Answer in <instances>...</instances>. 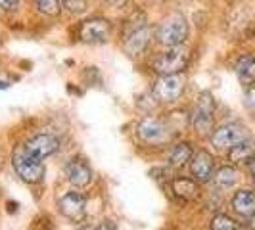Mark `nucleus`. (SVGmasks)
Listing matches in <instances>:
<instances>
[{"mask_svg":"<svg viewBox=\"0 0 255 230\" xmlns=\"http://www.w3.org/2000/svg\"><path fill=\"white\" fill-rule=\"evenodd\" d=\"M121 38H123V50L128 56H142L148 50L150 40H152V29L148 25L146 13L136 10L128 15L121 29Z\"/></svg>","mask_w":255,"mask_h":230,"instance_id":"nucleus-1","label":"nucleus"},{"mask_svg":"<svg viewBox=\"0 0 255 230\" xmlns=\"http://www.w3.org/2000/svg\"><path fill=\"white\" fill-rule=\"evenodd\" d=\"M188 37V21L186 17L179 12H173L165 15L157 27H155V38L159 44L167 48L171 46H180Z\"/></svg>","mask_w":255,"mask_h":230,"instance_id":"nucleus-2","label":"nucleus"},{"mask_svg":"<svg viewBox=\"0 0 255 230\" xmlns=\"http://www.w3.org/2000/svg\"><path fill=\"white\" fill-rule=\"evenodd\" d=\"M188 62H190V52L180 44V46H171L167 50L159 52L153 58L152 67L157 75H177L188 67Z\"/></svg>","mask_w":255,"mask_h":230,"instance_id":"nucleus-3","label":"nucleus"},{"mask_svg":"<svg viewBox=\"0 0 255 230\" xmlns=\"http://www.w3.org/2000/svg\"><path fill=\"white\" fill-rule=\"evenodd\" d=\"M12 163L15 173L29 184H37L44 179V163L42 159L27 152L23 146H17L12 155Z\"/></svg>","mask_w":255,"mask_h":230,"instance_id":"nucleus-4","label":"nucleus"},{"mask_svg":"<svg viewBox=\"0 0 255 230\" xmlns=\"http://www.w3.org/2000/svg\"><path fill=\"white\" fill-rule=\"evenodd\" d=\"M213 114H215V98L211 92H202L196 100V108L192 112L190 123L194 130L200 134V136H205L211 127H213Z\"/></svg>","mask_w":255,"mask_h":230,"instance_id":"nucleus-5","label":"nucleus"},{"mask_svg":"<svg viewBox=\"0 0 255 230\" xmlns=\"http://www.w3.org/2000/svg\"><path fill=\"white\" fill-rule=\"evenodd\" d=\"M184 77L177 73V75H159V79L153 83L152 94L157 102L163 104H173L177 102L182 92H184Z\"/></svg>","mask_w":255,"mask_h":230,"instance_id":"nucleus-6","label":"nucleus"},{"mask_svg":"<svg viewBox=\"0 0 255 230\" xmlns=\"http://www.w3.org/2000/svg\"><path fill=\"white\" fill-rule=\"evenodd\" d=\"M77 35L87 44H104L112 37V23L106 17H90L79 25Z\"/></svg>","mask_w":255,"mask_h":230,"instance_id":"nucleus-7","label":"nucleus"},{"mask_svg":"<svg viewBox=\"0 0 255 230\" xmlns=\"http://www.w3.org/2000/svg\"><path fill=\"white\" fill-rule=\"evenodd\" d=\"M136 134L146 144H163L165 140H169V125L155 117H146L138 123Z\"/></svg>","mask_w":255,"mask_h":230,"instance_id":"nucleus-8","label":"nucleus"},{"mask_svg":"<svg viewBox=\"0 0 255 230\" xmlns=\"http://www.w3.org/2000/svg\"><path fill=\"white\" fill-rule=\"evenodd\" d=\"M246 140V128L230 123V125H223L219 127L213 134H211V144L217 150H230L232 146H236L238 142Z\"/></svg>","mask_w":255,"mask_h":230,"instance_id":"nucleus-9","label":"nucleus"},{"mask_svg":"<svg viewBox=\"0 0 255 230\" xmlns=\"http://www.w3.org/2000/svg\"><path fill=\"white\" fill-rule=\"evenodd\" d=\"M58 207H60V213L69 219V221H81L85 217L87 200L79 192H67L58 200Z\"/></svg>","mask_w":255,"mask_h":230,"instance_id":"nucleus-10","label":"nucleus"},{"mask_svg":"<svg viewBox=\"0 0 255 230\" xmlns=\"http://www.w3.org/2000/svg\"><path fill=\"white\" fill-rule=\"evenodd\" d=\"M27 152H31L33 155H37L40 159L48 157L60 148V140L54 134H37L33 138H29L27 142L21 144Z\"/></svg>","mask_w":255,"mask_h":230,"instance_id":"nucleus-11","label":"nucleus"},{"mask_svg":"<svg viewBox=\"0 0 255 230\" xmlns=\"http://www.w3.org/2000/svg\"><path fill=\"white\" fill-rule=\"evenodd\" d=\"M190 161V173L198 182H207L213 177V157L205 150H200Z\"/></svg>","mask_w":255,"mask_h":230,"instance_id":"nucleus-12","label":"nucleus"},{"mask_svg":"<svg viewBox=\"0 0 255 230\" xmlns=\"http://www.w3.org/2000/svg\"><path fill=\"white\" fill-rule=\"evenodd\" d=\"M65 175H67V180L73 186L83 188L92 180V169H90L85 159H73L69 165L65 167Z\"/></svg>","mask_w":255,"mask_h":230,"instance_id":"nucleus-13","label":"nucleus"},{"mask_svg":"<svg viewBox=\"0 0 255 230\" xmlns=\"http://www.w3.org/2000/svg\"><path fill=\"white\" fill-rule=\"evenodd\" d=\"M236 75L240 79V83L246 87H252L255 83V56L254 54H244L236 62Z\"/></svg>","mask_w":255,"mask_h":230,"instance_id":"nucleus-14","label":"nucleus"},{"mask_svg":"<svg viewBox=\"0 0 255 230\" xmlns=\"http://www.w3.org/2000/svg\"><path fill=\"white\" fill-rule=\"evenodd\" d=\"M232 207L238 215L242 217H252L255 213V192L252 190H240L234 194L232 198Z\"/></svg>","mask_w":255,"mask_h":230,"instance_id":"nucleus-15","label":"nucleus"},{"mask_svg":"<svg viewBox=\"0 0 255 230\" xmlns=\"http://www.w3.org/2000/svg\"><path fill=\"white\" fill-rule=\"evenodd\" d=\"M171 192L180 200L190 202L198 198V184L190 179H175L171 182Z\"/></svg>","mask_w":255,"mask_h":230,"instance_id":"nucleus-16","label":"nucleus"},{"mask_svg":"<svg viewBox=\"0 0 255 230\" xmlns=\"http://www.w3.org/2000/svg\"><path fill=\"white\" fill-rule=\"evenodd\" d=\"M229 157H230V161H234V163L250 161L252 157H255V146L248 140L238 142L236 146H232L229 150Z\"/></svg>","mask_w":255,"mask_h":230,"instance_id":"nucleus-17","label":"nucleus"},{"mask_svg":"<svg viewBox=\"0 0 255 230\" xmlns=\"http://www.w3.org/2000/svg\"><path fill=\"white\" fill-rule=\"evenodd\" d=\"M192 159V148L188 142H180L177 146H173V150L169 153V163L173 167L186 165Z\"/></svg>","mask_w":255,"mask_h":230,"instance_id":"nucleus-18","label":"nucleus"},{"mask_svg":"<svg viewBox=\"0 0 255 230\" xmlns=\"http://www.w3.org/2000/svg\"><path fill=\"white\" fill-rule=\"evenodd\" d=\"M238 180V173H236V169L234 167H221L217 171V175H215V184H217L219 188H230L234 182Z\"/></svg>","mask_w":255,"mask_h":230,"instance_id":"nucleus-19","label":"nucleus"},{"mask_svg":"<svg viewBox=\"0 0 255 230\" xmlns=\"http://www.w3.org/2000/svg\"><path fill=\"white\" fill-rule=\"evenodd\" d=\"M37 10L44 15H50V17H56L62 12V2L60 0H33Z\"/></svg>","mask_w":255,"mask_h":230,"instance_id":"nucleus-20","label":"nucleus"},{"mask_svg":"<svg viewBox=\"0 0 255 230\" xmlns=\"http://www.w3.org/2000/svg\"><path fill=\"white\" fill-rule=\"evenodd\" d=\"M62 8L71 15H83L89 10V0H62Z\"/></svg>","mask_w":255,"mask_h":230,"instance_id":"nucleus-21","label":"nucleus"},{"mask_svg":"<svg viewBox=\"0 0 255 230\" xmlns=\"http://www.w3.org/2000/svg\"><path fill=\"white\" fill-rule=\"evenodd\" d=\"M211 230H242L240 225L234 219L227 217V215H217L211 221Z\"/></svg>","mask_w":255,"mask_h":230,"instance_id":"nucleus-22","label":"nucleus"},{"mask_svg":"<svg viewBox=\"0 0 255 230\" xmlns=\"http://www.w3.org/2000/svg\"><path fill=\"white\" fill-rule=\"evenodd\" d=\"M31 230H52V223L48 217H44V215H40L33 221V225H31Z\"/></svg>","mask_w":255,"mask_h":230,"instance_id":"nucleus-23","label":"nucleus"},{"mask_svg":"<svg viewBox=\"0 0 255 230\" xmlns=\"http://www.w3.org/2000/svg\"><path fill=\"white\" fill-rule=\"evenodd\" d=\"M21 6V0H0V10L4 12H17Z\"/></svg>","mask_w":255,"mask_h":230,"instance_id":"nucleus-24","label":"nucleus"},{"mask_svg":"<svg viewBox=\"0 0 255 230\" xmlns=\"http://www.w3.org/2000/svg\"><path fill=\"white\" fill-rule=\"evenodd\" d=\"M246 104H248L250 112L255 115V87H250V90L246 92Z\"/></svg>","mask_w":255,"mask_h":230,"instance_id":"nucleus-25","label":"nucleus"},{"mask_svg":"<svg viewBox=\"0 0 255 230\" xmlns=\"http://www.w3.org/2000/svg\"><path fill=\"white\" fill-rule=\"evenodd\" d=\"M96 230H117V227H115L114 223H110V221H104L102 225H100Z\"/></svg>","mask_w":255,"mask_h":230,"instance_id":"nucleus-26","label":"nucleus"},{"mask_svg":"<svg viewBox=\"0 0 255 230\" xmlns=\"http://www.w3.org/2000/svg\"><path fill=\"white\" fill-rule=\"evenodd\" d=\"M248 167H250V173H252V177L255 179V157H252V159L248 161Z\"/></svg>","mask_w":255,"mask_h":230,"instance_id":"nucleus-27","label":"nucleus"},{"mask_svg":"<svg viewBox=\"0 0 255 230\" xmlns=\"http://www.w3.org/2000/svg\"><path fill=\"white\" fill-rule=\"evenodd\" d=\"M250 227H252V229L255 230V213L252 215V221H250Z\"/></svg>","mask_w":255,"mask_h":230,"instance_id":"nucleus-28","label":"nucleus"},{"mask_svg":"<svg viewBox=\"0 0 255 230\" xmlns=\"http://www.w3.org/2000/svg\"><path fill=\"white\" fill-rule=\"evenodd\" d=\"M0 89H8V83H4V81H0Z\"/></svg>","mask_w":255,"mask_h":230,"instance_id":"nucleus-29","label":"nucleus"},{"mask_svg":"<svg viewBox=\"0 0 255 230\" xmlns=\"http://www.w3.org/2000/svg\"><path fill=\"white\" fill-rule=\"evenodd\" d=\"M79 230H92L90 227H83V229H79Z\"/></svg>","mask_w":255,"mask_h":230,"instance_id":"nucleus-30","label":"nucleus"}]
</instances>
